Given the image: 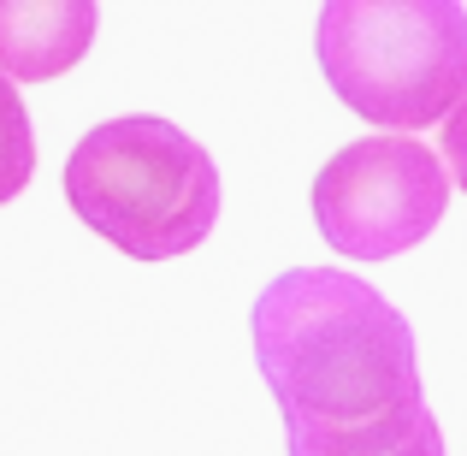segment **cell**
Returning a JSON list of instances; mask_svg holds the SVG:
<instances>
[{
	"mask_svg": "<svg viewBox=\"0 0 467 456\" xmlns=\"http://www.w3.org/2000/svg\"><path fill=\"white\" fill-rule=\"evenodd\" d=\"M66 202L130 261H171L213 231L219 166L171 119H107L66 160Z\"/></svg>",
	"mask_w": 467,
	"mask_h": 456,
	"instance_id": "cell-2",
	"label": "cell"
},
{
	"mask_svg": "<svg viewBox=\"0 0 467 456\" xmlns=\"http://www.w3.org/2000/svg\"><path fill=\"white\" fill-rule=\"evenodd\" d=\"M438 143H444V154H438V160H444V172H450V178L462 184V196H467V95L456 101V113L444 119V131H438Z\"/></svg>",
	"mask_w": 467,
	"mask_h": 456,
	"instance_id": "cell-7",
	"label": "cell"
},
{
	"mask_svg": "<svg viewBox=\"0 0 467 456\" xmlns=\"http://www.w3.org/2000/svg\"><path fill=\"white\" fill-rule=\"evenodd\" d=\"M450 207V172L414 137L343 143L314 178L319 238L349 261H390L438 231Z\"/></svg>",
	"mask_w": 467,
	"mask_h": 456,
	"instance_id": "cell-4",
	"label": "cell"
},
{
	"mask_svg": "<svg viewBox=\"0 0 467 456\" xmlns=\"http://www.w3.org/2000/svg\"><path fill=\"white\" fill-rule=\"evenodd\" d=\"M95 0H0V78L47 83L66 78L95 42Z\"/></svg>",
	"mask_w": 467,
	"mask_h": 456,
	"instance_id": "cell-5",
	"label": "cell"
},
{
	"mask_svg": "<svg viewBox=\"0 0 467 456\" xmlns=\"http://www.w3.org/2000/svg\"><path fill=\"white\" fill-rule=\"evenodd\" d=\"M30 178H36V131L24 113V95L0 78V207L30 190Z\"/></svg>",
	"mask_w": 467,
	"mask_h": 456,
	"instance_id": "cell-6",
	"label": "cell"
},
{
	"mask_svg": "<svg viewBox=\"0 0 467 456\" xmlns=\"http://www.w3.org/2000/svg\"><path fill=\"white\" fill-rule=\"evenodd\" d=\"M249 332L290 456H444L420 398L414 326L355 273H278L254 297Z\"/></svg>",
	"mask_w": 467,
	"mask_h": 456,
	"instance_id": "cell-1",
	"label": "cell"
},
{
	"mask_svg": "<svg viewBox=\"0 0 467 456\" xmlns=\"http://www.w3.org/2000/svg\"><path fill=\"white\" fill-rule=\"evenodd\" d=\"M314 48L331 95L390 137L444 125L467 95V12L456 0H331Z\"/></svg>",
	"mask_w": 467,
	"mask_h": 456,
	"instance_id": "cell-3",
	"label": "cell"
}]
</instances>
